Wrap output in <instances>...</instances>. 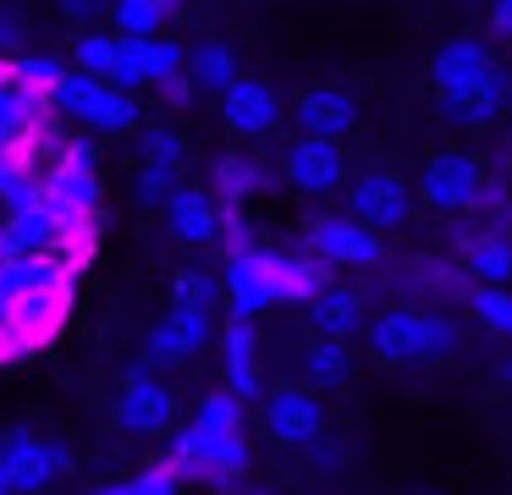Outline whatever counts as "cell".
Wrapping results in <instances>:
<instances>
[{
	"mask_svg": "<svg viewBox=\"0 0 512 495\" xmlns=\"http://www.w3.org/2000/svg\"><path fill=\"white\" fill-rule=\"evenodd\" d=\"M188 77L199 94H226L243 77V66H237V50L226 39H199L188 50Z\"/></svg>",
	"mask_w": 512,
	"mask_h": 495,
	"instance_id": "24",
	"label": "cell"
},
{
	"mask_svg": "<svg viewBox=\"0 0 512 495\" xmlns=\"http://www.w3.org/2000/svg\"><path fill=\"white\" fill-rule=\"evenodd\" d=\"M133 479H138V495H177V490H182V479L166 468V462H160V468H144V473H133Z\"/></svg>",
	"mask_w": 512,
	"mask_h": 495,
	"instance_id": "39",
	"label": "cell"
},
{
	"mask_svg": "<svg viewBox=\"0 0 512 495\" xmlns=\"http://www.w3.org/2000/svg\"><path fill=\"white\" fill-rule=\"evenodd\" d=\"M221 292H226V308L237 319H259L265 308H276V253L270 248H237L226 253V275H221Z\"/></svg>",
	"mask_w": 512,
	"mask_h": 495,
	"instance_id": "10",
	"label": "cell"
},
{
	"mask_svg": "<svg viewBox=\"0 0 512 495\" xmlns=\"http://www.w3.org/2000/svg\"><path fill=\"white\" fill-rule=\"evenodd\" d=\"M23 44V17H12V11H0V55L17 50Z\"/></svg>",
	"mask_w": 512,
	"mask_h": 495,
	"instance_id": "42",
	"label": "cell"
},
{
	"mask_svg": "<svg viewBox=\"0 0 512 495\" xmlns=\"http://www.w3.org/2000/svg\"><path fill=\"white\" fill-rule=\"evenodd\" d=\"M281 176H287V187H298V193H309V198H331L336 187H347V154L336 138H309V132H298V138L287 143V154H281Z\"/></svg>",
	"mask_w": 512,
	"mask_h": 495,
	"instance_id": "11",
	"label": "cell"
},
{
	"mask_svg": "<svg viewBox=\"0 0 512 495\" xmlns=\"http://www.w3.org/2000/svg\"><path fill=\"white\" fill-rule=\"evenodd\" d=\"M309 325L314 336H336V341H353L358 330L369 325V308H364V292H353V286H320V292L309 297Z\"/></svg>",
	"mask_w": 512,
	"mask_h": 495,
	"instance_id": "19",
	"label": "cell"
},
{
	"mask_svg": "<svg viewBox=\"0 0 512 495\" xmlns=\"http://www.w3.org/2000/svg\"><path fill=\"white\" fill-rule=\"evenodd\" d=\"M309 451H314V462H320V468H342V446H325V435L314 440Z\"/></svg>",
	"mask_w": 512,
	"mask_h": 495,
	"instance_id": "43",
	"label": "cell"
},
{
	"mask_svg": "<svg viewBox=\"0 0 512 495\" xmlns=\"http://www.w3.org/2000/svg\"><path fill=\"white\" fill-rule=\"evenodd\" d=\"M303 248L331 270H380L386 264V237L358 226L353 215H309Z\"/></svg>",
	"mask_w": 512,
	"mask_h": 495,
	"instance_id": "4",
	"label": "cell"
},
{
	"mask_svg": "<svg viewBox=\"0 0 512 495\" xmlns=\"http://www.w3.org/2000/svg\"><path fill=\"white\" fill-rule=\"evenodd\" d=\"M215 242H221L226 253H237V248H254V231H248L243 209H221V231H215Z\"/></svg>",
	"mask_w": 512,
	"mask_h": 495,
	"instance_id": "38",
	"label": "cell"
},
{
	"mask_svg": "<svg viewBox=\"0 0 512 495\" xmlns=\"http://www.w3.org/2000/svg\"><path fill=\"white\" fill-rule=\"evenodd\" d=\"M111 83L116 88H149V61H144V39H116V61H111Z\"/></svg>",
	"mask_w": 512,
	"mask_h": 495,
	"instance_id": "34",
	"label": "cell"
},
{
	"mask_svg": "<svg viewBox=\"0 0 512 495\" xmlns=\"http://www.w3.org/2000/svg\"><path fill=\"white\" fill-rule=\"evenodd\" d=\"M457 264L468 270L474 286H512V237L507 231H490V226H474L457 242Z\"/></svg>",
	"mask_w": 512,
	"mask_h": 495,
	"instance_id": "18",
	"label": "cell"
},
{
	"mask_svg": "<svg viewBox=\"0 0 512 495\" xmlns=\"http://www.w3.org/2000/svg\"><path fill=\"white\" fill-rule=\"evenodd\" d=\"M177 6L182 0H111L105 17H111V33H122V39H155Z\"/></svg>",
	"mask_w": 512,
	"mask_h": 495,
	"instance_id": "26",
	"label": "cell"
},
{
	"mask_svg": "<svg viewBox=\"0 0 512 495\" xmlns=\"http://www.w3.org/2000/svg\"><path fill=\"white\" fill-rule=\"evenodd\" d=\"M50 105L67 121L89 132H133L138 127V94L116 88L111 77H89V72H67L50 88Z\"/></svg>",
	"mask_w": 512,
	"mask_h": 495,
	"instance_id": "3",
	"label": "cell"
},
{
	"mask_svg": "<svg viewBox=\"0 0 512 495\" xmlns=\"http://www.w3.org/2000/svg\"><path fill=\"white\" fill-rule=\"evenodd\" d=\"M182 154H188V143H182V132H171L166 121L138 127V160H149V165H182Z\"/></svg>",
	"mask_w": 512,
	"mask_h": 495,
	"instance_id": "32",
	"label": "cell"
},
{
	"mask_svg": "<svg viewBox=\"0 0 512 495\" xmlns=\"http://www.w3.org/2000/svg\"><path fill=\"white\" fill-rule=\"evenodd\" d=\"M243 407L248 402H237L232 391H210V396H199V413H193V424L199 429H243Z\"/></svg>",
	"mask_w": 512,
	"mask_h": 495,
	"instance_id": "35",
	"label": "cell"
},
{
	"mask_svg": "<svg viewBox=\"0 0 512 495\" xmlns=\"http://www.w3.org/2000/svg\"><path fill=\"white\" fill-rule=\"evenodd\" d=\"M507 105H512V72L496 66L479 88H468V94H457V99H441V116L452 121V127H490V121L507 116Z\"/></svg>",
	"mask_w": 512,
	"mask_h": 495,
	"instance_id": "20",
	"label": "cell"
},
{
	"mask_svg": "<svg viewBox=\"0 0 512 495\" xmlns=\"http://www.w3.org/2000/svg\"><path fill=\"white\" fill-rule=\"evenodd\" d=\"M221 121H226V132H237V138H265V132H276V121H281V94L265 83V77H237V83L221 94Z\"/></svg>",
	"mask_w": 512,
	"mask_h": 495,
	"instance_id": "14",
	"label": "cell"
},
{
	"mask_svg": "<svg viewBox=\"0 0 512 495\" xmlns=\"http://www.w3.org/2000/svg\"><path fill=\"white\" fill-rule=\"evenodd\" d=\"M116 424H122L127 435H166V429L177 424V396H171V385L160 380L149 363H133V369L122 374Z\"/></svg>",
	"mask_w": 512,
	"mask_h": 495,
	"instance_id": "9",
	"label": "cell"
},
{
	"mask_svg": "<svg viewBox=\"0 0 512 495\" xmlns=\"http://www.w3.org/2000/svg\"><path fill=\"white\" fill-rule=\"evenodd\" d=\"M0 457H6V473H12V495H45L56 479L72 473V451L61 440L34 435V429H6Z\"/></svg>",
	"mask_w": 512,
	"mask_h": 495,
	"instance_id": "7",
	"label": "cell"
},
{
	"mask_svg": "<svg viewBox=\"0 0 512 495\" xmlns=\"http://www.w3.org/2000/svg\"><path fill=\"white\" fill-rule=\"evenodd\" d=\"M463 308L490 330V336H507L512 341V286H468Z\"/></svg>",
	"mask_w": 512,
	"mask_h": 495,
	"instance_id": "28",
	"label": "cell"
},
{
	"mask_svg": "<svg viewBox=\"0 0 512 495\" xmlns=\"http://www.w3.org/2000/svg\"><path fill=\"white\" fill-rule=\"evenodd\" d=\"M50 99L34 94V88L12 83V77H0V149L12 154L17 143L28 138V132L39 127V110H45Z\"/></svg>",
	"mask_w": 512,
	"mask_h": 495,
	"instance_id": "23",
	"label": "cell"
},
{
	"mask_svg": "<svg viewBox=\"0 0 512 495\" xmlns=\"http://www.w3.org/2000/svg\"><path fill=\"white\" fill-rule=\"evenodd\" d=\"M496 66H501V55L490 50L479 33H457V39H446L441 50L430 55V88H435V99H457V94L485 83Z\"/></svg>",
	"mask_w": 512,
	"mask_h": 495,
	"instance_id": "13",
	"label": "cell"
},
{
	"mask_svg": "<svg viewBox=\"0 0 512 495\" xmlns=\"http://www.w3.org/2000/svg\"><path fill=\"white\" fill-rule=\"evenodd\" d=\"M144 61H149V88L160 83V77H171V72H188V50H182L177 39H144Z\"/></svg>",
	"mask_w": 512,
	"mask_h": 495,
	"instance_id": "36",
	"label": "cell"
},
{
	"mask_svg": "<svg viewBox=\"0 0 512 495\" xmlns=\"http://www.w3.org/2000/svg\"><path fill=\"white\" fill-rule=\"evenodd\" d=\"M116 39H122V33H111V28H78V39H72V72L111 77Z\"/></svg>",
	"mask_w": 512,
	"mask_h": 495,
	"instance_id": "29",
	"label": "cell"
},
{
	"mask_svg": "<svg viewBox=\"0 0 512 495\" xmlns=\"http://www.w3.org/2000/svg\"><path fill=\"white\" fill-rule=\"evenodd\" d=\"M347 215L358 220V226H369V231H402L413 220V187L402 182L397 171H364V176H353L347 182Z\"/></svg>",
	"mask_w": 512,
	"mask_h": 495,
	"instance_id": "8",
	"label": "cell"
},
{
	"mask_svg": "<svg viewBox=\"0 0 512 495\" xmlns=\"http://www.w3.org/2000/svg\"><path fill=\"white\" fill-rule=\"evenodd\" d=\"M182 187V165H149V160H138V176H133V193H138V204H160L166 209V198Z\"/></svg>",
	"mask_w": 512,
	"mask_h": 495,
	"instance_id": "33",
	"label": "cell"
},
{
	"mask_svg": "<svg viewBox=\"0 0 512 495\" xmlns=\"http://www.w3.org/2000/svg\"><path fill=\"white\" fill-rule=\"evenodd\" d=\"M193 352H199V347H193L188 330L177 325V314L166 308V314H160L155 325H149V336H144V363L160 374V369H182V363H188Z\"/></svg>",
	"mask_w": 512,
	"mask_h": 495,
	"instance_id": "27",
	"label": "cell"
},
{
	"mask_svg": "<svg viewBox=\"0 0 512 495\" xmlns=\"http://www.w3.org/2000/svg\"><path fill=\"white\" fill-rule=\"evenodd\" d=\"M292 121H298V132H309V138H336V143H342L347 132H353V121H358V105H353L347 88L314 83V88H303V94H298Z\"/></svg>",
	"mask_w": 512,
	"mask_h": 495,
	"instance_id": "16",
	"label": "cell"
},
{
	"mask_svg": "<svg viewBox=\"0 0 512 495\" xmlns=\"http://www.w3.org/2000/svg\"><path fill=\"white\" fill-rule=\"evenodd\" d=\"M94 495H138V479H111V484H100Z\"/></svg>",
	"mask_w": 512,
	"mask_h": 495,
	"instance_id": "44",
	"label": "cell"
},
{
	"mask_svg": "<svg viewBox=\"0 0 512 495\" xmlns=\"http://www.w3.org/2000/svg\"><path fill=\"white\" fill-rule=\"evenodd\" d=\"M166 231L182 242V248H204V242H215V231H221V204L210 198V187L182 182L177 193L166 198Z\"/></svg>",
	"mask_w": 512,
	"mask_h": 495,
	"instance_id": "17",
	"label": "cell"
},
{
	"mask_svg": "<svg viewBox=\"0 0 512 495\" xmlns=\"http://www.w3.org/2000/svg\"><path fill=\"white\" fill-rule=\"evenodd\" d=\"M496 374H501V380H512V363H507V358H501V363H496Z\"/></svg>",
	"mask_w": 512,
	"mask_h": 495,
	"instance_id": "46",
	"label": "cell"
},
{
	"mask_svg": "<svg viewBox=\"0 0 512 495\" xmlns=\"http://www.w3.org/2000/svg\"><path fill=\"white\" fill-rule=\"evenodd\" d=\"M369 336V358L380 369H435L457 352V319L441 308H419V303H391L364 325Z\"/></svg>",
	"mask_w": 512,
	"mask_h": 495,
	"instance_id": "1",
	"label": "cell"
},
{
	"mask_svg": "<svg viewBox=\"0 0 512 495\" xmlns=\"http://www.w3.org/2000/svg\"><path fill=\"white\" fill-rule=\"evenodd\" d=\"M270 176L259 160H248V154H215L210 160V198L221 209H243L254 193H265Z\"/></svg>",
	"mask_w": 512,
	"mask_h": 495,
	"instance_id": "21",
	"label": "cell"
},
{
	"mask_svg": "<svg viewBox=\"0 0 512 495\" xmlns=\"http://www.w3.org/2000/svg\"><path fill=\"white\" fill-rule=\"evenodd\" d=\"M303 374H309V391H336L353 380V347L336 336H314L303 347Z\"/></svg>",
	"mask_w": 512,
	"mask_h": 495,
	"instance_id": "25",
	"label": "cell"
},
{
	"mask_svg": "<svg viewBox=\"0 0 512 495\" xmlns=\"http://www.w3.org/2000/svg\"><path fill=\"white\" fill-rule=\"evenodd\" d=\"M490 33H496L501 44H512V0H496V6H490Z\"/></svg>",
	"mask_w": 512,
	"mask_h": 495,
	"instance_id": "41",
	"label": "cell"
},
{
	"mask_svg": "<svg viewBox=\"0 0 512 495\" xmlns=\"http://www.w3.org/2000/svg\"><path fill=\"white\" fill-rule=\"evenodd\" d=\"M171 303H182V308H204V314H215V308L226 303L221 275H210V270H182L177 281H171Z\"/></svg>",
	"mask_w": 512,
	"mask_h": 495,
	"instance_id": "31",
	"label": "cell"
},
{
	"mask_svg": "<svg viewBox=\"0 0 512 495\" xmlns=\"http://www.w3.org/2000/svg\"><path fill=\"white\" fill-rule=\"evenodd\" d=\"M265 429L287 451H309L325 435V407L309 385H270L265 391Z\"/></svg>",
	"mask_w": 512,
	"mask_h": 495,
	"instance_id": "12",
	"label": "cell"
},
{
	"mask_svg": "<svg viewBox=\"0 0 512 495\" xmlns=\"http://www.w3.org/2000/svg\"><path fill=\"white\" fill-rule=\"evenodd\" d=\"M276 253V297L281 303H309L320 286H331V264H320L309 248L287 253V248H270Z\"/></svg>",
	"mask_w": 512,
	"mask_h": 495,
	"instance_id": "22",
	"label": "cell"
},
{
	"mask_svg": "<svg viewBox=\"0 0 512 495\" xmlns=\"http://www.w3.org/2000/svg\"><path fill=\"white\" fill-rule=\"evenodd\" d=\"M479 187H485V160H479V154L441 149V154L424 160L419 198H424V209H435V215H474Z\"/></svg>",
	"mask_w": 512,
	"mask_h": 495,
	"instance_id": "5",
	"label": "cell"
},
{
	"mask_svg": "<svg viewBox=\"0 0 512 495\" xmlns=\"http://www.w3.org/2000/svg\"><path fill=\"white\" fill-rule=\"evenodd\" d=\"M221 385L237 396V402H254V396H265V385H259V330L254 319H226L221 330Z\"/></svg>",
	"mask_w": 512,
	"mask_h": 495,
	"instance_id": "15",
	"label": "cell"
},
{
	"mask_svg": "<svg viewBox=\"0 0 512 495\" xmlns=\"http://www.w3.org/2000/svg\"><path fill=\"white\" fill-rule=\"evenodd\" d=\"M56 6H61V17H67V22H78V28H94V22L111 11V0H56Z\"/></svg>",
	"mask_w": 512,
	"mask_h": 495,
	"instance_id": "40",
	"label": "cell"
},
{
	"mask_svg": "<svg viewBox=\"0 0 512 495\" xmlns=\"http://www.w3.org/2000/svg\"><path fill=\"white\" fill-rule=\"evenodd\" d=\"M45 193L56 198L61 209H67L72 220L94 215L100 209V149H94V138H67L56 149V160H50L45 171Z\"/></svg>",
	"mask_w": 512,
	"mask_h": 495,
	"instance_id": "6",
	"label": "cell"
},
{
	"mask_svg": "<svg viewBox=\"0 0 512 495\" xmlns=\"http://www.w3.org/2000/svg\"><path fill=\"white\" fill-rule=\"evenodd\" d=\"M248 462H254V451H248L243 429H177L166 446V468L177 473L182 484H215V490H226L232 479H243Z\"/></svg>",
	"mask_w": 512,
	"mask_h": 495,
	"instance_id": "2",
	"label": "cell"
},
{
	"mask_svg": "<svg viewBox=\"0 0 512 495\" xmlns=\"http://www.w3.org/2000/svg\"><path fill=\"white\" fill-rule=\"evenodd\" d=\"M0 495H12V473H6V457H0Z\"/></svg>",
	"mask_w": 512,
	"mask_h": 495,
	"instance_id": "45",
	"label": "cell"
},
{
	"mask_svg": "<svg viewBox=\"0 0 512 495\" xmlns=\"http://www.w3.org/2000/svg\"><path fill=\"white\" fill-rule=\"evenodd\" d=\"M155 94H160V105H166V110H188L193 99H199V88H193L188 72H171V77H160V83H155Z\"/></svg>",
	"mask_w": 512,
	"mask_h": 495,
	"instance_id": "37",
	"label": "cell"
},
{
	"mask_svg": "<svg viewBox=\"0 0 512 495\" xmlns=\"http://www.w3.org/2000/svg\"><path fill=\"white\" fill-rule=\"evenodd\" d=\"M6 77L50 99V88L67 77V61H61V55H12V61H6Z\"/></svg>",
	"mask_w": 512,
	"mask_h": 495,
	"instance_id": "30",
	"label": "cell"
}]
</instances>
